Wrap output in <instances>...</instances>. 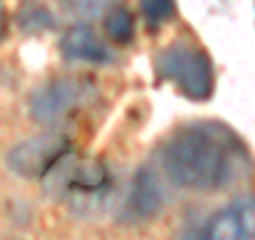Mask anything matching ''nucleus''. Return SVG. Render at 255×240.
<instances>
[{
	"label": "nucleus",
	"instance_id": "obj_2",
	"mask_svg": "<svg viewBox=\"0 0 255 240\" xmlns=\"http://www.w3.org/2000/svg\"><path fill=\"white\" fill-rule=\"evenodd\" d=\"M45 185L55 196L94 198L109 189L111 172L102 159L68 151L45 177Z\"/></svg>",
	"mask_w": 255,
	"mask_h": 240
},
{
	"label": "nucleus",
	"instance_id": "obj_12",
	"mask_svg": "<svg viewBox=\"0 0 255 240\" xmlns=\"http://www.w3.org/2000/svg\"><path fill=\"white\" fill-rule=\"evenodd\" d=\"M51 15L47 13L43 6H30V9L21 15V28L23 30H43L51 26Z\"/></svg>",
	"mask_w": 255,
	"mask_h": 240
},
{
	"label": "nucleus",
	"instance_id": "obj_13",
	"mask_svg": "<svg viewBox=\"0 0 255 240\" xmlns=\"http://www.w3.org/2000/svg\"><path fill=\"white\" fill-rule=\"evenodd\" d=\"M4 30H6V21H4V13L0 9V38L4 36Z\"/></svg>",
	"mask_w": 255,
	"mask_h": 240
},
{
	"label": "nucleus",
	"instance_id": "obj_1",
	"mask_svg": "<svg viewBox=\"0 0 255 240\" xmlns=\"http://www.w3.org/2000/svg\"><path fill=\"white\" fill-rule=\"evenodd\" d=\"M162 164L174 185L217 191L249 172V151L221 121H194L166 142Z\"/></svg>",
	"mask_w": 255,
	"mask_h": 240
},
{
	"label": "nucleus",
	"instance_id": "obj_10",
	"mask_svg": "<svg viewBox=\"0 0 255 240\" xmlns=\"http://www.w3.org/2000/svg\"><path fill=\"white\" fill-rule=\"evenodd\" d=\"M66 9L70 15L81 19H96L107 15L111 9H115L119 4V0H66Z\"/></svg>",
	"mask_w": 255,
	"mask_h": 240
},
{
	"label": "nucleus",
	"instance_id": "obj_5",
	"mask_svg": "<svg viewBox=\"0 0 255 240\" xmlns=\"http://www.w3.org/2000/svg\"><path fill=\"white\" fill-rule=\"evenodd\" d=\"M68 151L70 140L66 136L60 132H45L15 145L6 155V164L23 179H45Z\"/></svg>",
	"mask_w": 255,
	"mask_h": 240
},
{
	"label": "nucleus",
	"instance_id": "obj_8",
	"mask_svg": "<svg viewBox=\"0 0 255 240\" xmlns=\"http://www.w3.org/2000/svg\"><path fill=\"white\" fill-rule=\"evenodd\" d=\"M60 51L66 60H75V62L102 64L111 60L109 47L87 26H73L70 30L64 32L60 41Z\"/></svg>",
	"mask_w": 255,
	"mask_h": 240
},
{
	"label": "nucleus",
	"instance_id": "obj_7",
	"mask_svg": "<svg viewBox=\"0 0 255 240\" xmlns=\"http://www.w3.org/2000/svg\"><path fill=\"white\" fill-rule=\"evenodd\" d=\"M164 204V187L159 183L157 174L149 168H140L134 174L130 194L126 200V211L134 219H149L162 209Z\"/></svg>",
	"mask_w": 255,
	"mask_h": 240
},
{
	"label": "nucleus",
	"instance_id": "obj_3",
	"mask_svg": "<svg viewBox=\"0 0 255 240\" xmlns=\"http://www.w3.org/2000/svg\"><path fill=\"white\" fill-rule=\"evenodd\" d=\"M159 75L177 83L191 100H206L213 94V64L202 49L189 45H172L157 60Z\"/></svg>",
	"mask_w": 255,
	"mask_h": 240
},
{
	"label": "nucleus",
	"instance_id": "obj_6",
	"mask_svg": "<svg viewBox=\"0 0 255 240\" xmlns=\"http://www.w3.org/2000/svg\"><path fill=\"white\" fill-rule=\"evenodd\" d=\"M194 240H255V198H236L213 213Z\"/></svg>",
	"mask_w": 255,
	"mask_h": 240
},
{
	"label": "nucleus",
	"instance_id": "obj_11",
	"mask_svg": "<svg viewBox=\"0 0 255 240\" xmlns=\"http://www.w3.org/2000/svg\"><path fill=\"white\" fill-rule=\"evenodd\" d=\"M140 11L149 23H162L174 15V0H138Z\"/></svg>",
	"mask_w": 255,
	"mask_h": 240
},
{
	"label": "nucleus",
	"instance_id": "obj_4",
	"mask_svg": "<svg viewBox=\"0 0 255 240\" xmlns=\"http://www.w3.org/2000/svg\"><path fill=\"white\" fill-rule=\"evenodd\" d=\"M92 92L83 77H55L32 94L30 115L43 125H55L68 119Z\"/></svg>",
	"mask_w": 255,
	"mask_h": 240
},
{
	"label": "nucleus",
	"instance_id": "obj_9",
	"mask_svg": "<svg viewBox=\"0 0 255 240\" xmlns=\"http://www.w3.org/2000/svg\"><path fill=\"white\" fill-rule=\"evenodd\" d=\"M105 30L111 41L115 43H130L134 36V17L126 6L117 4L105 15Z\"/></svg>",
	"mask_w": 255,
	"mask_h": 240
}]
</instances>
